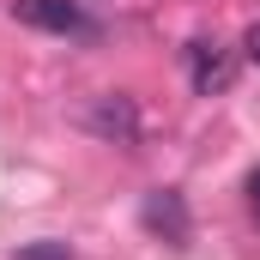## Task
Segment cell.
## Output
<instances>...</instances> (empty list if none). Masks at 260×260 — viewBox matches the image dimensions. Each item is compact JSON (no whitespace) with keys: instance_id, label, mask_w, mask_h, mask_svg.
<instances>
[{"instance_id":"2","label":"cell","mask_w":260,"mask_h":260,"mask_svg":"<svg viewBox=\"0 0 260 260\" xmlns=\"http://www.w3.org/2000/svg\"><path fill=\"white\" fill-rule=\"evenodd\" d=\"M85 133H97V139H109V145H133L139 139V103H133L127 91H103V97H91L85 103Z\"/></svg>"},{"instance_id":"1","label":"cell","mask_w":260,"mask_h":260,"mask_svg":"<svg viewBox=\"0 0 260 260\" xmlns=\"http://www.w3.org/2000/svg\"><path fill=\"white\" fill-rule=\"evenodd\" d=\"M182 55H188V85H194L200 97H224V91L236 85L242 55H236L230 43H218V37H194Z\"/></svg>"},{"instance_id":"5","label":"cell","mask_w":260,"mask_h":260,"mask_svg":"<svg viewBox=\"0 0 260 260\" xmlns=\"http://www.w3.org/2000/svg\"><path fill=\"white\" fill-rule=\"evenodd\" d=\"M18 260H73V248H67V242H24Z\"/></svg>"},{"instance_id":"6","label":"cell","mask_w":260,"mask_h":260,"mask_svg":"<svg viewBox=\"0 0 260 260\" xmlns=\"http://www.w3.org/2000/svg\"><path fill=\"white\" fill-rule=\"evenodd\" d=\"M242 61H248V67H260V18L242 30Z\"/></svg>"},{"instance_id":"3","label":"cell","mask_w":260,"mask_h":260,"mask_svg":"<svg viewBox=\"0 0 260 260\" xmlns=\"http://www.w3.org/2000/svg\"><path fill=\"white\" fill-rule=\"evenodd\" d=\"M139 224H145L157 242H176V248L194 236V218H188L182 188H151V194H145V206H139Z\"/></svg>"},{"instance_id":"7","label":"cell","mask_w":260,"mask_h":260,"mask_svg":"<svg viewBox=\"0 0 260 260\" xmlns=\"http://www.w3.org/2000/svg\"><path fill=\"white\" fill-rule=\"evenodd\" d=\"M248 212L260 218V164H254V176H248Z\"/></svg>"},{"instance_id":"4","label":"cell","mask_w":260,"mask_h":260,"mask_svg":"<svg viewBox=\"0 0 260 260\" xmlns=\"http://www.w3.org/2000/svg\"><path fill=\"white\" fill-rule=\"evenodd\" d=\"M12 18L18 24H30V30H85V12H79V0H12Z\"/></svg>"}]
</instances>
